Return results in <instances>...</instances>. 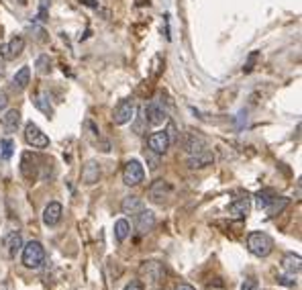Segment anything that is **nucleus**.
Returning <instances> with one entry per match:
<instances>
[{
  "instance_id": "nucleus-14",
  "label": "nucleus",
  "mask_w": 302,
  "mask_h": 290,
  "mask_svg": "<svg viewBox=\"0 0 302 290\" xmlns=\"http://www.w3.org/2000/svg\"><path fill=\"white\" fill-rule=\"evenodd\" d=\"M2 245H4V249H6V255H8V258H14V255L23 249V237H21V233L10 231V233L4 237V239H2Z\"/></svg>"
},
{
  "instance_id": "nucleus-11",
  "label": "nucleus",
  "mask_w": 302,
  "mask_h": 290,
  "mask_svg": "<svg viewBox=\"0 0 302 290\" xmlns=\"http://www.w3.org/2000/svg\"><path fill=\"white\" fill-rule=\"evenodd\" d=\"M182 145L192 156V153H200V151L206 149V139L202 137V135H198V133H186L184 135V143Z\"/></svg>"
},
{
  "instance_id": "nucleus-3",
  "label": "nucleus",
  "mask_w": 302,
  "mask_h": 290,
  "mask_svg": "<svg viewBox=\"0 0 302 290\" xmlns=\"http://www.w3.org/2000/svg\"><path fill=\"white\" fill-rule=\"evenodd\" d=\"M139 274L145 282L149 284H157L163 280L165 276V270H163V264L161 262H155V260H149V262H143L141 268H139Z\"/></svg>"
},
{
  "instance_id": "nucleus-26",
  "label": "nucleus",
  "mask_w": 302,
  "mask_h": 290,
  "mask_svg": "<svg viewBox=\"0 0 302 290\" xmlns=\"http://www.w3.org/2000/svg\"><path fill=\"white\" fill-rule=\"evenodd\" d=\"M0 153H2L4 160H10L12 158V153H14V141L10 137H6V139L0 141Z\"/></svg>"
},
{
  "instance_id": "nucleus-15",
  "label": "nucleus",
  "mask_w": 302,
  "mask_h": 290,
  "mask_svg": "<svg viewBox=\"0 0 302 290\" xmlns=\"http://www.w3.org/2000/svg\"><path fill=\"white\" fill-rule=\"evenodd\" d=\"M212 162H214V156L210 151H200V153H192L186 164L190 170H202V168L212 166Z\"/></svg>"
},
{
  "instance_id": "nucleus-31",
  "label": "nucleus",
  "mask_w": 302,
  "mask_h": 290,
  "mask_svg": "<svg viewBox=\"0 0 302 290\" xmlns=\"http://www.w3.org/2000/svg\"><path fill=\"white\" fill-rule=\"evenodd\" d=\"M270 196H272V192H270V190H263V192H259V194H257V202H259V207H263V209H265L267 204L272 202V198H270Z\"/></svg>"
},
{
  "instance_id": "nucleus-21",
  "label": "nucleus",
  "mask_w": 302,
  "mask_h": 290,
  "mask_svg": "<svg viewBox=\"0 0 302 290\" xmlns=\"http://www.w3.org/2000/svg\"><path fill=\"white\" fill-rule=\"evenodd\" d=\"M29 82H31V70H29V65H23L21 70L14 74V78H12V86H14L16 90H25V88L29 86Z\"/></svg>"
},
{
  "instance_id": "nucleus-38",
  "label": "nucleus",
  "mask_w": 302,
  "mask_h": 290,
  "mask_svg": "<svg viewBox=\"0 0 302 290\" xmlns=\"http://www.w3.org/2000/svg\"><path fill=\"white\" fill-rule=\"evenodd\" d=\"M0 74H2V59H0Z\"/></svg>"
},
{
  "instance_id": "nucleus-35",
  "label": "nucleus",
  "mask_w": 302,
  "mask_h": 290,
  "mask_svg": "<svg viewBox=\"0 0 302 290\" xmlns=\"http://www.w3.org/2000/svg\"><path fill=\"white\" fill-rule=\"evenodd\" d=\"M125 290H143V286H141L139 282H131V284H129Z\"/></svg>"
},
{
  "instance_id": "nucleus-16",
  "label": "nucleus",
  "mask_w": 302,
  "mask_h": 290,
  "mask_svg": "<svg viewBox=\"0 0 302 290\" xmlns=\"http://www.w3.org/2000/svg\"><path fill=\"white\" fill-rule=\"evenodd\" d=\"M61 213H63V209H61L59 202H49L47 207H45V211H43V223L47 227L57 225L59 219H61Z\"/></svg>"
},
{
  "instance_id": "nucleus-27",
  "label": "nucleus",
  "mask_w": 302,
  "mask_h": 290,
  "mask_svg": "<svg viewBox=\"0 0 302 290\" xmlns=\"http://www.w3.org/2000/svg\"><path fill=\"white\" fill-rule=\"evenodd\" d=\"M35 67H37V72H39L41 76H45V74L51 72V61H49V56H39Z\"/></svg>"
},
{
  "instance_id": "nucleus-6",
  "label": "nucleus",
  "mask_w": 302,
  "mask_h": 290,
  "mask_svg": "<svg viewBox=\"0 0 302 290\" xmlns=\"http://www.w3.org/2000/svg\"><path fill=\"white\" fill-rule=\"evenodd\" d=\"M172 194H174V188L167 180H155L149 186V200H153L157 204H163L167 198H172Z\"/></svg>"
},
{
  "instance_id": "nucleus-36",
  "label": "nucleus",
  "mask_w": 302,
  "mask_h": 290,
  "mask_svg": "<svg viewBox=\"0 0 302 290\" xmlns=\"http://www.w3.org/2000/svg\"><path fill=\"white\" fill-rule=\"evenodd\" d=\"M82 2L86 4V6H92V8H96V6H98V0H82Z\"/></svg>"
},
{
  "instance_id": "nucleus-20",
  "label": "nucleus",
  "mask_w": 302,
  "mask_h": 290,
  "mask_svg": "<svg viewBox=\"0 0 302 290\" xmlns=\"http://www.w3.org/2000/svg\"><path fill=\"white\" fill-rule=\"evenodd\" d=\"M19 125H21V113L16 111V109L8 111V113L2 116V129H4L6 133H14Z\"/></svg>"
},
{
  "instance_id": "nucleus-29",
  "label": "nucleus",
  "mask_w": 302,
  "mask_h": 290,
  "mask_svg": "<svg viewBox=\"0 0 302 290\" xmlns=\"http://www.w3.org/2000/svg\"><path fill=\"white\" fill-rule=\"evenodd\" d=\"M145 158L149 162V170H157L159 168V156L155 151H151V149H145Z\"/></svg>"
},
{
  "instance_id": "nucleus-4",
  "label": "nucleus",
  "mask_w": 302,
  "mask_h": 290,
  "mask_svg": "<svg viewBox=\"0 0 302 290\" xmlns=\"http://www.w3.org/2000/svg\"><path fill=\"white\" fill-rule=\"evenodd\" d=\"M25 141L31 145V147H35V149H45V147H49V137L47 135L33 123V121H29L27 125H25Z\"/></svg>"
},
{
  "instance_id": "nucleus-19",
  "label": "nucleus",
  "mask_w": 302,
  "mask_h": 290,
  "mask_svg": "<svg viewBox=\"0 0 302 290\" xmlns=\"http://www.w3.org/2000/svg\"><path fill=\"white\" fill-rule=\"evenodd\" d=\"M282 268L286 270L290 276L300 274V270H302V260H300V255H294V253L284 255V260H282Z\"/></svg>"
},
{
  "instance_id": "nucleus-32",
  "label": "nucleus",
  "mask_w": 302,
  "mask_h": 290,
  "mask_svg": "<svg viewBox=\"0 0 302 290\" xmlns=\"http://www.w3.org/2000/svg\"><path fill=\"white\" fill-rule=\"evenodd\" d=\"M37 19H39L41 23L47 21V0H41V8H39V16H37Z\"/></svg>"
},
{
  "instance_id": "nucleus-24",
  "label": "nucleus",
  "mask_w": 302,
  "mask_h": 290,
  "mask_svg": "<svg viewBox=\"0 0 302 290\" xmlns=\"http://www.w3.org/2000/svg\"><path fill=\"white\" fill-rule=\"evenodd\" d=\"M129 233H131L129 221L127 219H119V221H116V223H114V237H116V241L123 243L127 237H129Z\"/></svg>"
},
{
  "instance_id": "nucleus-10",
  "label": "nucleus",
  "mask_w": 302,
  "mask_h": 290,
  "mask_svg": "<svg viewBox=\"0 0 302 290\" xmlns=\"http://www.w3.org/2000/svg\"><path fill=\"white\" fill-rule=\"evenodd\" d=\"M37 156H33L31 151H25L21 158V174L25 176L27 182H33L37 178Z\"/></svg>"
},
{
  "instance_id": "nucleus-13",
  "label": "nucleus",
  "mask_w": 302,
  "mask_h": 290,
  "mask_svg": "<svg viewBox=\"0 0 302 290\" xmlns=\"http://www.w3.org/2000/svg\"><path fill=\"white\" fill-rule=\"evenodd\" d=\"M147 143H149V149H151V151H155L157 156L165 153L167 147L172 145V143H170V137H167V133H165V131H155V133L149 137Z\"/></svg>"
},
{
  "instance_id": "nucleus-18",
  "label": "nucleus",
  "mask_w": 302,
  "mask_h": 290,
  "mask_svg": "<svg viewBox=\"0 0 302 290\" xmlns=\"http://www.w3.org/2000/svg\"><path fill=\"white\" fill-rule=\"evenodd\" d=\"M249 209H251L249 198H237L229 204V215L233 219H245L249 215Z\"/></svg>"
},
{
  "instance_id": "nucleus-33",
  "label": "nucleus",
  "mask_w": 302,
  "mask_h": 290,
  "mask_svg": "<svg viewBox=\"0 0 302 290\" xmlns=\"http://www.w3.org/2000/svg\"><path fill=\"white\" fill-rule=\"evenodd\" d=\"M255 288H257V282H255L253 278L245 280V282H243V286H241V290H255Z\"/></svg>"
},
{
  "instance_id": "nucleus-23",
  "label": "nucleus",
  "mask_w": 302,
  "mask_h": 290,
  "mask_svg": "<svg viewBox=\"0 0 302 290\" xmlns=\"http://www.w3.org/2000/svg\"><path fill=\"white\" fill-rule=\"evenodd\" d=\"M288 202H290L288 198H282V196L278 198V196H274V198H272V202H270V204H267V207H265V213H267V217H278V215H280L284 209L288 207Z\"/></svg>"
},
{
  "instance_id": "nucleus-17",
  "label": "nucleus",
  "mask_w": 302,
  "mask_h": 290,
  "mask_svg": "<svg viewBox=\"0 0 302 290\" xmlns=\"http://www.w3.org/2000/svg\"><path fill=\"white\" fill-rule=\"evenodd\" d=\"M98 180H100V166H98V162L96 160L86 162V166H84V170H82V182L92 186Z\"/></svg>"
},
{
  "instance_id": "nucleus-1",
  "label": "nucleus",
  "mask_w": 302,
  "mask_h": 290,
  "mask_svg": "<svg viewBox=\"0 0 302 290\" xmlns=\"http://www.w3.org/2000/svg\"><path fill=\"white\" fill-rule=\"evenodd\" d=\"M247 247L253 255H257V258H267V255L274 251V241H272V237L267 233L253 231V233H249V237H247Z\"/></svg>"
},
{
  "instance_id": "nucleus-8",
  "label": "nucleus",
  "mask_w": 302,
  "mask_h": 290,
  "mask_svg": "<svg viewBox=\"0 0 302 290\" xmlns=\"http://www.w3.org/2000/svg\"><path fill=\"white\" fill-rule=\"evenodd\" d=\"M143 115H145L147 125H153V127H159V125H163L167 121V115H165L163 107H159L157 102H149V105L145 107V111H143Z\"/></svg>"
},
{
  "instance_id": "nucleus-28",
  "label": "nucleus",
  "mask_w": 302,
  "mask_h": 290,
  "mask_svg": "<svg viewBox=\"0 0 302 290\" xmlns=\"http://www.w3.org/2000/svg\"><path fill=\"white\" fill-rule=\"evenodd\" d=\"M257 59H259V51H251L249 58H247V61H245V65H243V72L249 74L251 70H253V65L257 63Z\"/></svg>"
},
{
  "instance_id": "nucleus-5",
  "label": "nucleus",
  "mask_w": 302,
  "mask_h": 290,
  "mask_svg": "<svg viewBox=\"0 0 302 290\" xmlns=\"http://www.w3.org/2000/svg\"><path fill=\"white\" fill-rule=\"evenodd\" d=\"M145 180V170L141 166L139 160H131L127 162L125 170H123V182L127 186H139Z\"/></svg>"
},
{
  "instance_id": "nucleus-12",
  "label": "nucleus",
  "mask_w": 302,
  "mask_h": 290,
  "mask_svg": "<svg viewBox=\"0 0 302 290\" xmlns=\"http://www.w3.org/2000/svg\"><path fill=\"white\" fill-rule=\"evenodd\" d=\"M23 51H25V39L23 37H12L8 45L0 47V56H2L4 59H14V58H19Z\"/></svg>"
},
{
  "instance_id": "nucleus-22",
  "label": "nucleus",
  "mask_w": 302,
  "mask_h": 290,
  "mask_svg": "<svg viewBox=\"0 0 302 290\" xmlns=\"http://www.w3.org/2000/svg\"><path fill=\"white\" fill-rule=\"evenodd\" d=\"M121 209H123V213H125V215H135V213H139V211L143 209V202H141V198H139V196L131 194V196H127V198L123 200Z\"/></svg>"
},
{
  "instance_id": "nucleus-25",
  "label": "nucleus",
  "mask_w": 302,
  "mask_h": 290,
  "mask_svg": "<svg viewBox=\"0 0 302 290\" xmlns=\"http://www.w3.org/2000/svg\"><path fill=\"white\" fill-rule=\"evenodd\" d=\"M35 107L41 111V113H45L47 116H51L53 115V109H51V105H49V100H47V96L45 94H39V96H35Z\"/></svg>"
},
{
  "instance_id": "nucleus-30",
  "label": "nucleus",
  "mask_w": 302,
  "mask_h": 290,
  "mask_svg": "<svg viewBox=\"0 0 302 290\" xmlns=\"http://www.w3.org/2000/svg\"><path fill=\"white\" fill-rule=\"evenodd\" d=\"M145 127H147L145 116H143V115H139V116H137V121L133 123V131H135L137 135H143V129H145Z\"/></svg>"
},
{
  "instance_id": "nucleus-37",
  "label": "nucleus",
  "mask_w": 302,
  "mask_h": 290,
  "mask_svg": "<svg viewBox=\"0 0 302 290\" xmlns=\"http://www.w3.org/2000/svg\"><path fill=\"white\" fill-rule=\"evenodd\" d=\"M176 290H194V288H192L190 284H180V286H178Z\"/></svg>"
},
{
  "instance_id": "nucleus-9",
  "label": "nucleus",
  "mask_w": 302,
  "mask_h": 290,
  "mask_svg": "<svg viewBox=\"0 0 302 290\" xmlns=\"http://www.w3.org/2000/svg\"><path fill=\"white\" fill-rule=\"evenodd\" d=\"M155 227V215L147 211V209H141L139 213H135V229L139 231V235H147L149 231H153Z\"/></svg>"
},
{
  "instance_id": "nucleus-2",
  "label": "nucleus",
  "mask_w": 302,
  "mask_h": 290,
  "mask_svg": "<svg viewBox=\"0 0 302 290\" xmlns=\"http://www.w3.org/2000/svg\"><path fill=\"white\" fill-rule=\"evenodd\" d=\"M45 262V249L39 241H29L23 245V266L29 270H39Z\"/></svg>"
},
{
  "instance_id": "nucleus-34",
  "label": "nucleus",
  "mask_w": 302,
  "mask_h": 290,
  "mask_svg": "<svg viewBox=\"0 0 302 290\" xmlns=\"http://www.w3.org/2000/svg\"><path fill=\"white\" fill-rule=\"evenodd\" d=\"M6 102H8V96H6V92H0V111H2V109H6Z\"/></svg>"
},
{
  "instance_id": "nucleus-7",
  "label": "nucleus",
  "mask_w": 302,
  "mask_h": 290,
  "mask_svg": "<svg viewBox=\"0 0 302 290\" xmlns=\"http://www.w3.org/2000/svg\"><path fill=\"white\" fill-rule=\"evenodd\" d=\"M135 118V102L133 100H123L119 107L114 109V115H112V121L116 125H127Z\"/></svg>"
}]
</instances>
